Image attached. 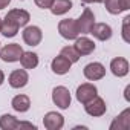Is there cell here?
Segmentation results:
<instances>
[{
	"label": "cell",
	"instance_id": "cell-16",
	"mask_svg": "<svg viewBox=\"0 0 130 130\" xmlns=\"http://www.w3.org/2000/svg\"><path fill=\"white\" fill-rule=\"evenodd\" d=\"M130 128V109L121 112L110 124V130H128Z\"/></svg>",
	"mask_w": 130,
	"mask_h": 130
},
{
	"label": "cell",
	"instance_id": "cell-30",
	"mask_svg": "<svg viewBox=\"0 0 130 130\" xmlns=\"http://www.w3.org/2000/svg\"><path fill=\"white\" fill-rule=\"evenodd\" d=\"M128 92H130V86H127V87H125V90H124V98H125V101H127V103L130 101V96H128Z\"/></svg>",
	"mask_w": 130,
	"mask_h": 130
},
{
	"label": "cell",
	"instance_id": "cell-31",
	"mask_svg": "<svg viewBox=\"0 0 130 130\" xmlns=\"http://www.w3.org/2000/svg\"><path fill=\"white\" fill-rule=\"evenodd\" d=\"M3 83H5V74H3V71H0V86Z\"/></svg>",
	"mask_w": 130,
	"mask_h": 130
},
{
	"label": "cell",
	"instance_id": "cell-28",
	"mask_svg": "<svg viewBox=\"0 0 130 130\" xmlns=\"http://www.w3.org/2000/svg\"><path fill=\"white\" fill-rule=\"evenodd\" d=\"M9 3H11V0H0V11L5 9V8H8Z\"/></svg>",
	"mask_w": 130,
	"mask_h": 130
},
{
	"label": "cell",
	"instance_id": "cell-23",
	"mask_svg": "<svg viewBox=\"0 0 130 130\" xmlns=\"http://www.w3.org/2000/svg\"><path fill=\"white\" fill-rule=\"evenodd\" d=\"M104 6H106V11L112 15H118L121 14V6H119V0H104Z\"/></svg>",
	"mask_w": 130,
	"mask_h": 130
},
{
	"label": "cell",
	"instance_id": "cell-3",
	"mask_svg": "<svg viewBox=\"0 0 130 130\" xmlns=\"http://www.w3.org/2000/svg\"><path fill=\"white\" fill-rule=\"evenodd\" d=\"M58 32H60V35L63 38H66V40H75L80 35L75 19H64V20H61L58 23Z\"/></svg>",
	"mask_w": 130,
	"mask_h": 130
},
{
	"label": "cell",
	"instance_id": "cell-29",
	"mask_svg": "<svg viewBox=\"0 0 130 130\" xmlns=\"http://www.w3.org/2000/svg\"><path fill=\"white\" fill-rule=\"evenodd\" d=\"M83 3H86V5H89V3H103L104 0H81Z\"/></svg>",
	"mask_w": 130,
	"mask_h": 130
},
{
	"label": "cell",
	"instance_id": "cell-5",
	"mask_svg": "<svg viewBox=\"0 0 130 130\" xmlns=\"http://www.w3.org/2000/svg\"><path fill=\"white\" fill-rule=\"evenodd\" d=\"M84 110H86V113L87 115H90V116H93V118H96V116H103L104 113H106V110H107V106H106V101L101 98V96H95V98H92L89 103H86L84 104Z\"/></svg>",
	"mask_w": 130,
	"mask_h": 130
},
{
	"label": "cell",
	"instance_id": "cell-15",
	"mask_svg": "<svg viewBox=\"0 0 130 130\" xmlns=\"http://www.w3.org/2000/svg\"><path fill=\"white\" fill-rule=\"evenodd\" d=\"M5 17H8L9 20H12L19 28L26 26V25L29 23V20H31L29 12L25 11V9H11V11H8V14H6Z\"/></svg>",
	"mask_w": 130,
	"mask_h": 130
},
{
	"label": "cell",
	"instance_id": "cell-27",
	"mask_svg": "<svg viewBox=\"0 0 130 130\" xmlns=\"http://www.w3.org/2000/svg\"><path fill=\"white\" fill-rule=\"evenodd\" d=\"M121 11H128L130 9V0H119Z\"/></svg>",
	"mask_w": 130,
	"mask_h": 130
},
{
	"label": "cell",
	"instance_id": "cell-33",
	"mask_svg": "<svg viewBox=\"0 0 130 130\" xmlns=\"http://www.w3.org/2000/svg\"><path fill=\"white\" fill-rule=\"evenodd\" d=\"M0 44H2V43H0Z\"/></svg>",
	"mask_w": 130,
	"mask_h": 130
},
{
	"label": "cell",
	"instance_id": "cell-25",
	"mask_svg": "<svg viewBox=\"0 0 130 130\" xmlns=\"http://www.w3.org/2000/svg\"><path fill=\"white\" fill-rule=\"evenodd\" d=\"M35 2V5L38 6V8H41V9H49L51 6H52V3H54V0H34Z\"/></svg>",
	"mask_w": 130,
	"mask_h": 130
},
{
	"label": "cell",
	"instance_id": "cell-21",
	"mask_svg": "<svg viewBox=\"0 0 130 130\" xmlns=\"http://www.w3.org/2000/svg\"><path fill=\"white\" fill-rule=\"evenodd\" d=\"M0 128L2 130H15V128H19V119L14 115L5 113L0 116Z\"/></svg>",
	"mask_w": 130,
	"mask_h": 130
},
{
	"label": "cell",
	"instance_id": "cell-14",
	"mask_svg": "<svg viewBox=\"0 0 130 130\" xmlns=\"http://www.w3.org/2000/svg\"><path fill=\"white\" fill-rule=\"evenodd\" d=\"M74 47L77 49V52L80 54V57H83V55H90V54L95 51V43H93V40H90L89 37H77Z\"/></svg>",
	"mask_w": 130,
	"mask_h": 130
},
{
	"label": "cell",
	"instance_id": "cell-2",
	"mask_svg": "<svg viewBox=\"0 0 130 130\" xmlns=\"http://www.w3.org/2000/svg\"><path fill=\"white\" fill-rule=\"evenodd\" d=\"M23 54V47L19 43H9L3 47H0V58L5 63H15L20 60Z\"/></svg>",
	"mask_w": 130,
	"mask_h": 130
},
{
	"label": "cell",
	"instance_id": "cell-32",
	"mask_svg": "<svg viewBox=\"0 0 130 130\" xmlns=\"http://www.w3.org/2000/svg\"><path fill=\"white\" fill-rule=\"evenodd\" d=\"M0 29H2V19H0Z\"/></svg>",
	"mask_w": 130,
	"mask_h": 130
},
{
	"label": "cell",
	"instance_id": "cell-11",
	"mask_svg": "<svg viewBox=\"0 0 130 130\" xmlns=\"http://www.w3.org/2000/svg\"><path fill=\"white\" fill-rule=\"evenodd\" d=\"M71 66H72V63L66 58V57H63L61 54L58 57H55L52 61H51V69L54 74L57 75H64V74H68L71 71Z\"/></svg>",
	"mask_w": 130,
	"mask_h": 130
},
{
	"label": "cell",
	"instance_id": "cell-12",
	"mask_svg": "<svg viewBox=\"0 0 130 130\" xmlns=\"http://www.w3.org/2000/svg\"><path fill=\"white\" fill-rule=\"evenodd\" d=\"M128 61L125 60V58H122V57H116V58H113L112 61H110V71H112V74L115 75V77H118V78H122V77H125L127 74H128Z\"/></svg>",
	"mask_w": 130,
	"mask_h": 130
},
{
	"label": "cell",
	"instance_id": "cell-13",
	"mask_svg": "<svg viewBox=\"0 0 130 130\" xmlns=\"http://www.w3.org/2000/svg\"><path fill=\"white\" fill-rule=\"evenodd\" d=\"M90 34L100 41H107V40L112 38L113 31L107 23H95L92 26V29H90Z\"/></svg>",
	"mask_w": 130,
	"mask_h": 130
},
{
	"label": "cell",
	"instance_id": "cell-10",
	"mask_svg": "<svg viewBox=\"0 0 130 130\" xmlns=\"http://www.w3.org/2000/svg\"><path fill=\"white\" fill-rule=\"evenodd\" d=\"M43 125L47 130H60L64 125V116L57 112H47L43 118Z\"/></svg>",
	"mask_w": 130,
	"mask_h": 130
},
{
	"label": "cell",
	"instance_id": "cell-24",
	"mask_svg": "<svg viewBox=\"0 0 130 130\" xmlns=\"http://www.w3.org/2000/svg\"><path fill=\"white\" fill-rule=\"evenodd\" d=\"M128 22H130V15H125L122 20V40L125 43H130V37H128Z\"/></svg>",
	"mask_w": 130,
	"mask_h": 130
},
{
	"label": "cell",
	"instance_id": "cell-19",
	"mask_svg": "<svg viewBox=\"0 0 130 130\" xmlns=\"http://www.w3.org/2000/svg\"><path fill=\"white\" fill-rule=\"evenodd\" d=\"M19 61L23 66V69H35L38 66V55L35 52H25L23 51Z\"/></svg>",
	"mask_w": 130,
	"mask_h": 130
},
{
	"label": "cell",
	"instance_id": "cell-18",
	"mask_svg": "<svg viewBox=\"0 0 130 130\" xmlns=\"http://www.w3.org/2000/svg\"><path fill=\"white\" fill-rule=\"evenodd\" d=\"M11 106H12V109H14L15 112L25 113V112H28L29 107H31V100H29L28 95H15V96L12 98V101H11Z\"/></svg>",
	"mask_w": 130,
	"mask_h": 130
},
{
	"label": "cell",
	"instance_id": "cell-6",
	"mask_svg": "<svg viewBox=\"0 0 130 130\" xmlns=\"http://www.w3.org/2000/svg\"><path fill=\"white\" fill-rule=\"evenodd\" d=\"M22 37H23V41L28 44V46H38L43 40V32L38 26H26L22 32Z\"/></svg>",
	"mask_w": 130,
	"mask_h": 130
},
{
	"label": "cell",
	"instance_id": "cell-9",
	"mask_svg": "<svg viewBox=\"0 0 130 130\" xmlns=\"http://www.w3.org/2000/svg\"><path fill=\"white\" fill-rule=\"evenodd\" d=\"M28 81H29V75L26 69H15L8 77V83L12 89H22L28 84Z\"/></svg>",
	"mask_w": 130,
	"mask_h": 130
},
{
	"label": "cell",
	"instance_id": "cell-17",
	"mask_svg": "<svg viewBox=\"0 0 130 130\" xmlns=\"http://www.w3.org/2000/svg\"><path fill=\"white\" fill-rule=\"evenodd\" d=\"M72 6H74L72 0H54V3L49 9L54 15H64L72 9Z\"/></svg>",
	"mask_w": 130,
	"mask_h": 130
},
{
	"label": "cell",
	"instance_id": "cell-22",
	"mask_svg": "<svg viewBox=\"0 0 130 130\" xmlns=\"http://www.w3.org/2000/svg\"><path fill=\"white\" fill-rule=\"evenodd\" d=\"M63 57H66L72 64L74 63H77L78 60H80V54L77 52V49L74 47V46H64L63 49H61V52H60Z\"/></svg>",
	"mask_w": 130,
	"mask_h": 130
},
{
	"label": "cell",
	"instance_id": "cell-20",
	"mask_svg": "<svg viewBox=\"0 0 130 130\" xmlns=\"http://www.w3.org/2000/svg\"><path fill=\"white\" fill-rule=\"evenodd\" d=\"M19 29H20V28H19L12 20H9L8 17H5V20H2V29H0V32H2L6 38L15 37L17 32H19Z\"/></svg>",
	"mask_w": 130,
	"mask_h": 130
},
{
	"label": "cell",
	"instance_id": "cell-8",
	"mask_svg": "<svg viewBox=\"0 0 130 130\" xmlns=\"http://www.w3.org/2000/svg\"><path fill=\"white\" fill-rule=\"evenodd\" d=\"M75 95H77V100L84 106L86 103H89L92 98H95L98 95V89H96V86H93L90 83H84V84L77 87Z\"/></svg>",
	"mask_w": 130,
	"mask_h": 130
},
{
	"label": "cell",
	"instance_id": "cell-4",
	"mask_svg": "<svg viewBox=\"0 0 130 130\" xmlns=\"http://www.w3.org/2000/svg\"><path fill=\"white\" fill-rule=\"evenodd\" d=\"M75 22H77L78 32L83 34V35H87V34H90V29H92V26L95 25V14L92 12L90 8H86V9L83 11V14H81Z\"/></svg>",
	"mask_w": 130,
	"mask_h": 130
},
{
	"label": "cell",
	"instance_id": "cell-1",
	"mask_svg": "<svg viewBox=\"0 0 130 130\" xmlns=\"http://www.w3.org/2000/svg\"><path fill=\"white\" fill-rule=\"evenodd\" d=\"M52 101H54V104H55L58 109H61V110L69 109L71 101H72L69 89L64 87V86H57V87H54V90H52Z\"/></svg>",
	"mask_w": 130,
	"mask_h": 130
},
{
	"label": "cell",
	"instance_id": "cell-26",
	"mask_svg": "<svg viewBox=\"0 0 130 130\" xmlns=\"http://www.w3.org/2000/svg\"><path fill=\"white\" fill-rule=\"evenodd\" d=\"M19 128H32V130H37V125H34L32 122H23V121H19Z\"/></svg>",
	"mask_w": 130,
	"mask_h": 130
},
{
	"label": "cell",
	"instance_id": "cell-7",
	"mask_svg": "<svg viewBox=\"0 0 130 130\" xmlns=\"http://www.w3.org/2000/svg\"><path fill=\"white\" fill-rule=\"evenodd\" d=\"M83 74H84V77H86L89 81H98V80L104 78V75H106V68L103 66L101 63L93 61V63L86 64L84 69H83Z\"/></svg>",
	"mask_w": 130,
	"mask_h": 130
}]
</instances>
